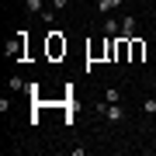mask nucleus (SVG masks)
Here are the masks:
<instances>
[{"mask_svg":"<svg viewBox=\"0 0 156 156\" xmlns=\"http://www.w3.org/2000/svg\"><path fill=\"white\" fill-rule=\"evenodd\" d=\"M7 87H11V90H21V87H24V80H21V76H11V83H7Z\"/></svg>","mask_w":156,"mask_h":156,"instance_id":"obj_10","label":"nucleus"},{"mask_svg":"<svg viewBox=\"0 0 156 156\" xmlns=\"http://www.w3.org/2000/svg\"><path fill=\"white\" fill-rule=\"evenodd\" d=\"M24 7H28V11H31V14H35V11H38V14L45 11V4H42V0H24Z\"/></svg>","mask_w":156,"mask_h":156,"instance_id":"obj_8","label":"nucleus"},{"mask_svg":"<svg viewBox=\"0 0 156 156\" xmlns=\"http://www.w3.org/2000/svg\"><path fill=\"white\" fill-rule=\"evenodd\" d=\"M45 52H49V59H62V56H66V38H62V31H49Z\"/></svg>","mask_w":156,"mask_h":156,"instance_id":"obj_1","label":"nucleus"},{"mask_svg":"<svg viewBox=\"0 0 156 156\" xmlns=\"http://www.w3.org/2000/svg\"><path fill=\"white\" fill-rule=\"evenodd\" d=\"M115 7H122V0H101L97 11H101V14H108V11H115Z\"/></svg>","mask_w":156,"mask_h":156,"instance_id":"obj_7","label":"nucleus"},{"mask_svg":"<svg viewBox=\"0 0 156 156\" xmlns=\"http://www.w3.org/2000/svg\"><path fill=\"white\" fill-rule=\"evenodd\" d=\"M52 7H69V0H52Z\"/></svg>","mask_w":156,"mask_h":156,"instance_id":"obj_12","label":"nucleus"},{"mask_svg":"<svg viewBox=\"0 0 156 156\" xmlns=\"http://www.w3.org/2000/svg\"><path fill=\"white\" fill-rule=\"evenodd\" d=\"M146 115H156V101H153V97L146 101Z\"/></svg>","mask_w":156,"mask_h":156,"instance_id":"obj_11","label":"nucleus"},{"mask_svg":"<svg viewBox=\"0 0 156 156\" xmlns=\"http://www.w3.org/2000/svg\"><path fill=\"white\" fill-rule=\"evenodd\" d=\"M24 38H28V31H17V38L7 45V56H11V59H21L24 56Z\"/></svg>","mask_w":156,"mask_h":156,"instance_id":"obj_3","label":"nucleus"},{"mask_svg":"<svg viewBox=\"0 0 156 156\" xmlns=\"http://www.w3.org/2000/svg\"><path fill=\"white\" fill-rule=\"evenodd\" d=\"M104 101L108 104H118V90H104Z\"/></svg>","mask_w":156,"mask_h":156,"instance_id":"obj_9","label":"nucleus"},{"mask_svg":"<svg viewBox=\"0 0 156 156\" xmlns=\"http://www.w3.org/2000/svg\"><path fill=\"white\" fill-rule=\"evenodd\" d=\"M97 111L104 115V118H108V122H111V125H118V122H122V118H125V111H122V104H108V101H104V104L97 108Z\"/></svg>","mask_w":156,"mask_h":156,"instance_id":"obj_2","label":"nucleus"},{"mask_svg":"<svg viewBox=\"0 0 156 156\" xmlns=\"http://www.w3.org/2000/svg\"><path fill=\"white\" fill-rule=\"evenodd\" d=\"M118 35H122V38H135V17L132 14L122 17V31H118Z\"/></svg>","mask_w":156,"mask_h":156,"instance_id":"obj_4","label":"nucleus"},{"mask_svg":"<svg viewBox=\"0 0 156 156\" xmlns=\"http://www.w3.org/2000/svg\"><path fill=\"white\" fill-rule=\"evenodd\" d=\"M118 31H122V28H118V21H115V17H108V21H104V35H108V38H118Z\"/></svg>","mask_w":156,"mask_h":156,"instance_id":"obj_6","label":"nucleus"},{"mask_svg":"<svg viewBox=\"0 0 156 156\" xmlns=\"http://www.w3.org/2000/svg\"><path fill=\"white\" fill-rule=\"evenodd\" d=\"M132 42V62H142V56H146V42L142 38H128Z\"/></svg>","mask_w":156,"mask_h":156,"instance_id":"obj_5","label":"nucleus"}]
</instances>
